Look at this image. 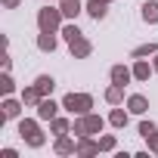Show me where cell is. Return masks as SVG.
<instances>
[{
    "label": "cell",
    "instance_id": "8992f818",
    "mask_svg": "<svg viewBox=\"0 0 158 158\" xmlns=\"http://www.w3.org/2000/svg\"><path fill=\"white\" fill-rule=\"evenodd\" d=\"M53 152H56V155H74V152H77V136H74V133H71V136H68V133L56 136Z\"/></svg>",
    "mask_w": 158,
    "mask_h": 158
},
{
    "label": "cell",
    "instance_id": "ba28073f",
    "mask_svg": "<svg viewBox=\"0 0 158 158\" xmlns=\"http://www.w3.org/2000/svg\"><path fill=\"white\" fill-rule=\"evenodd\" d=\"M102 149H99V139H93V136H81L77 139V158H93V155H99Z\"/></svg>",
    "mask_w": 158,
    "mask_h": 158
},
{
    "label": "cell",
    "instance_id": "83f0119b",
    "mask_svg": "<svg viewBox=\"0 0 158 158\" xmlns=\"http://www.w3.org/2000/svg\"><path fill=\"white\" fill-rule=\"evenodd\" d=\"M146 143H149V152H155V155H158V133H152Z\"/></svg>",
    "mask_w": 158,
    "mask_h": 158
},
{
    "label": "cell",
    "instance_id": "44dd1931",
    "mask_svg": "<svg viewBox=\"0 0 158 158\" xmlns=\"http://www.w3.org/2000/svg\"><path fill=\"white\" fill-rule=\"evenodd\" d=\"M19 96H22V102H25V106H37V102L44 99V96H40V90H37L34 84H28V87H22V93H19Z\"/></svg>",
    "mask_w": 158,
    "mask_h": 158
},
{
    "label": "cell",
    "instance_id": "e0dca14e",
    "mask_svg": "<svg viewBox=\"0 0 158 158\" xmlns=\"http://www.w3.org/2000/svg\"><path fill=\"white\" fill-rule=\"evenodd\" d=\"M139 16H143L146 25H158V0H146L139 6Z\"/></svg>",
    "mask_w": 158,
    "mask_h": 158
},
{
    "label": "cell",
    "instance_id": "3957f363",
    "mask_svg": "<svg viewBox=\"0 0 158 158\" xmlns=\"http://www.w3.org/2000/svg\"><path fill=\"white\" fill-rule=\"evenodd\" d=\"M62 25H65V16H62L59 3H47V6L37 13V31H56V34H59Z\"/></svg>",
    "mask_w": 158,
    "mask_h": 158
},
{
    "label": "cell",
    "instance_id": "9a60e30c",
    "mask_svg": "<svg viewBox=\"0 0 158 158\" xmlns=\"http://www.w3.org/2000/svg\"><path fill=\"white\" fill-rule=\"evenodd\" d=\"M56 47H59L56 31H40V34H37V50H40V53H53Z\"/></svg>",
    "mask_w": 158,
    "mask_h": 158
},
{
    "label": "cell",
    "instance_id": "52a82bcc",
    "mask_svg": "<svg viewBox=\"0 0 158 158\" xmlns=\"http://www.w3.org/2000/svg\"><path fill=\"white\" fill-rule=\"evenodd\" d=\"M84 13L93 19V22H102L109 16V0H87L84 3Z\"/></svg>",
    "mask_w": 158,
    "mask_h": 158
},
{
    "label": "cell",
    "instance_id": "5b68a950",
    "mask_svg": "<svg viewBox=\"0 0 158 158\" xmlns=\"http://www.w3.org/2000/svg\"><path fill=\"white\" fill-rule=\"evenodd\" d=\"M34 109H37V118H40V121H53V118L59 115L62 102H56L53 96H44V99H40V102H37Z\"/></svg>",
    "mask_w": 158,
    "mask_h": 158
},
{
    "label": "cell",
    "instance_id": "d4e9b609",
    "mask_svg": "<svg viewBox=\"0 0 158 158\" xmlns=\"http://www.w3.org/2000/svg\"><path fill=\"white\" fill-rule=\"evenodd\" d=\"M136 130H139V136H143V139H149L152 133H158V124H155V121H146V118H143Z\"/></svg>",
    "mask_w": 158,
    "mask_h": 158
},
{
    "label": "cell",
    "instance_id": "d6a6232c",
    "mask_svg": "<svg viewBox=\"0 0 158 158\" xmlns=\"http://www.w3.org/2000/svg\"><path fill=\"white\" fill-rule=\"evenodd\" d=\"M109 3H115V0H109Z\"/></svg>",
    "mask_w": 158,
    "mask_h": 158
},
{
    "label": "cell",
    "instance_id": "f546056e",
    "mask_svg": "<svg viewBox=\"0 0 158 158\" xmlns=\"http://www.w3.org/2000/svg\"><path fill=\"white\" fill-rule=\"evenodd\" d=\"M0 65H3V71H10V68H13V56H10V53H3V59H0Z\"/></svg>",
    "mask_w": 158,
    "mask_h": 158
},
{
    "label": "cell",
    "instance_id": "6da1fadb",
    "mask_svg": "<svg viewBox=\"0 0 158 158\" xmlns=\"http://www.w3.org/2000/svg\"><path fill=\"white\" fill-rule=\"evenodd\" d=\"M106 121H109V118L93 115V112H87V115H74V121H71V133H74L77 139H81V136H96V133H102Z\"/></svg>",
    "mask_w": 158,
    "mask_h": 158
},
{
    "label": "cell",
    "instance_id": "d6986e66",
    "mask_svg": "<svg viewBox=\"0 0 158 158\" xmlns=\"http://www.w3.org/2000/svg\"><path fill=\"white\" fill-rule=\"evenodd\" d=\"M34 87L40 90V96H53V90H56V77H53V74H37V77H34Z\"/></svg>",
    "mask_w": 158,
    "mask_h": 158
},
{
    "label": "cell",
    "instance_id": "4316f807",
    "mask_svg": "<svg viewBox=\"0 0 158 158\" xmlns=\"http://www.w3.org/2000/svg\"><path fill=\"white\" fill-rule=\"evenodd\" d=\"M0 158H19V152L13 146H6V149H0Z\"/></svg>",
    "mask_w": 158,
    "mask_h": 158
},
{
    "label": "cell",
    "instance_id": "7c38bea8",
    "mask_svg": "<svg viewBox=\"0 0 158 158\" xmlns=\"http://www.w3.org/2000/svg\"><path fill=\"white\" fill-rule=\"evenodd\" d=\"M109 77H112L115 84H124V87H127V84L133 81V68H127V65H121V62H118V65H112V68H109Z\"/></svg>",
    "mask_w": 158,
    "mask_h": 158
},
{
    "label": "cell",
    "instance_id": "277c9868",
    "mask_svg": "<svg viewBox=\"0 0 158 158\" xmlns=\"http://www.w3.org/2000/svg\"><path fill=\"white\" fill-rule=\"evenodd\" d=\"M62 109L68 115H87L93 109V96L90 93H65L62 96Z\"/></svg>",
    "mask_w": 158,
    "mask_h": 158
},
{
    "label": "cell",
    "instance_id": "9c48e42d",
    "mask_svg": "<svg viewBox=\"0 0 158 158\" xmlns=\"http://www.w3.org/2000/svg\"><path fill=\"white\" fill-rule=\"evenodd\" d=\"M68 53H71V59H87V56L93 53V44L81 34L77 40H71V44H68Z\"/></svg>",
    "mask_w": 158,
    "mask_h": 158
},
{
    "label": "cell",
    "instance_id": "7402d4cb",
    "mask_svg": "<svg viewBox=\"0 0 158 158\" xmlns=\"http://www.w3.org/2000/svg\"><path fill=\"white\" fill-rule=\"evenodd\" d=\"M59 34H62V37H65V44H71V40H77V37H81V34H84V31H81V28H77V25H74V22H71V19H68V22H65V25H62V28H59Z\"/></svg>",
    "mask_w": 158,
    "mask_h": 158
},
{
    "label": "cell",
    "instance_id": "30bf717a",
    "mask_svg": "<svg viewBox=\"0 0 158 158\" xmlns=\"http://www.w3.org/2000/svg\"><path fill=\"white\" fill-rule=\"evenodd\" d=\"M130 68H133V81H139V84H146L149 77L155 74V68H152V62H149V59H133V65H130Z\"/></svg>",
    "mask_w": 158,
    "mask_h": 158
},
{
    "label": "cell",
    "instance_id": "2e32d148",
    "mask_svg": "<svg viewBox=\"0 0 158 158\" xmlns=\"http://www.w3.org/2000/svg\"><path fill=\"white\" fill-rule=\"evenodd\" d=\"M127 121H130V109H121V106H115V109L109 112V124H112V127L124 130V127H127Z\"/></svg>",
    "mask_w": 158,
    "mask_h": 158
},
{
    "label": "cell",
    "instance_id": "ffe728a7",
    "mask_svg": "<svg viewBox=\"0 0 158 158\" xmlns=\"http://www.w3.org/2000/svg\"><path fill=\"white\" fill-rule=\"evenodd\" d=\"M158 53V40H149V44H139L130 50V59H146V56H155Z\"/></svg>",
    "mask_w": 158,
    "mask_h": 158
},
{
    "label": "cell",
    "instance_id": "ac0fdd59",
    "mask_svg": "<svg viewBox=\"0 0 158 158\" xmlns=\"http://www.w3.org/2000/svg\"><path fill=\"white\" fill-rule=\"evenodd\" d=\"M102 96H106V102H109V106H121V102H124V84H115V81H112V84L106 87V93H102Z\"/></svg>",
    "mask_w": 158,
    "mask_h": 158
},
{
    "label": "cell",
    "instance_id": "4fadbf2b",
    "mask_svg": "<svg viewBox=\"0 0 158 158\" xmlns=\"http://www.w3.org/2000/svg\"><path fill=\"white\" fill-rule=\"evenodd\" d=\"M127 109H130V115H139V118H143V115L149 112V99H146L143 93H130V96H127Z\"/></svg>",
    "mask_w": 158,
    "mask_h": 158
},
{
    "label": "cell",
    "instance_id": "484cf974",
    "mask_svg": "<svg viewBox=\"0 0 158 158\" xmlns=\"http://www.w3.org/2000/svg\"><path fill=\"white\" fill-rule=\"evenodd\" d=\"M99 149H102V152H118V139H115L112 133H102V136H99Z\"/></svg>",
    "mask_w": 158,
    "mask_h": 158
},
{
    "label": "cell",
    "instance_id": "5bb4252c",
    "mask_svg": "<svg viewBox=\"0 0 158 158\" xmlns=\"http://www.w3.org/2000/svg\"><path fill=\"white\" fill-rule=\"evenodd\" d=\"M59 10H62V16L65 19H77V16H81L84 13V3H81V0H59Z\"/></svg>",
    "mask_w": 158,
    "mask_h": 158
},
{
    "label": "cell",
    "instance_id": "4dcf8cb0",
    "mask_svg": "<svg viewBox=\"0 0 158 158\" xmlns=\"http://www.w3.org/2000/svg\"><path fill=\"white\" fill-rule=\"evenodd\" d=\"M152 68H155V74H158V53L152 56Z\"/></svg>",
    "mask_w": 158,
    "mask_h": 158
},
{
    "label": "cell",
    "instance_id": "1f68e13d",
    "mask_svg": "<svg viewBox=\"0 0 158 158\" xmlns=\"http://www.w3.org/2000/svg\"><path fill=\"white\" fill-rule=\"evenodd\" d=\"M47 3H59V0H47Z\"/></svg>",
    "mask_w": 158,
    "mask_h": 158
},
{
    "label": "cell",
    "instance_id": "7a4b0ae2",
    "mask_svg": "<svg viewBox=\"0 0 158 158\" xmlns=\"http://www.w3.org/2000/svg\"><path fill=\"white\" fill-rule=\"evenodd\" d=\"M40 118H19V136L25 139V146L31 149H44L47 146V136L40 133Z\"/></svg>",
    "mask_w": 158,
    "mask_h": 158
},
{
    "label": "cell",
    "instance_id": "cb8c5ba5",
    "mask_svg": "<svg viewBox=\"0 0 158 158\" xmlns=\"http://www.w3.org/2000/svg\"><path fill=\"white\" fill-rule=\"evenodd\" d=\"M0 93H3V96H13V93H16V81H13L10 71L0 74Z\"/></svg>",
    "mask_w": 158,
    "mask_h": 158
},
{
    "label": "cell",
    "instance_id": "8fae6325",
    "mask_svg": "<svg viewBox=\"0 0 158 158\" xmlns=\"http://www.w3.org/2000/svg\"><path fill=\"white\" fill-rule=\"evenodd\" d=\"M3 115H6V121H13V118H22V109H25V102H22V96L16 99V96H3Z\"/></svg>",
    "mask_w": 158,
    "mask_h": 158
},
{
    "label": "cell",
    "instance_id": "f1b7e54d",
    "mask_svg": "<svg viewBox=\"0 0 158 158\" xmlns=\"http://www.w3.org/2000/svg\"><path fill=\"white\" fill-rule=\"evenodd\" d=\"M0 3H3V10H19L22 0H0Z\"/></svg>",
    "mask_w": 158,
    "mask_h": 158
},
{
    "label": "cell",
    "instance_id": "603a6c76",
    "mask_svg": "<svg viewBox=\"0 0 158 158\" xmlns=\"http://www.w3.org/2000/svg\"><path fill=\"white\" fill-rule=\"evenodd\" d=\"M50 130H53L56 136H62V133H71V121H68V118H59V115H56V118L50 121Z\"/></svg>",
    "mask_w": 158,
    "mask_h": 158
}]
</instances>
